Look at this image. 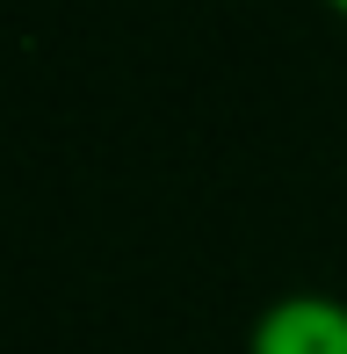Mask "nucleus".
<instances>
[{"mask_svg": "<svg viewBox=\"0 0 347 354\" xmlns=\"http://www.w3.org/2000/svg\"><path fill=\"white\" fill-rule=\"evenodd\" d=\"M254 354H347V304L340 297H282L261 311Z\"/></svg>", "mask_w": 347, "mask_h": 354, "instance_id": "f257e3e1", "label": "nucleus"}, {"mask_svg": "<svg viewBox=\"0 0 347 354\" xmlns=\"http://www.w3.org/2000/svg\"><path fill=\"white\" fill-rule=\"evenodd\" d=\"M333 8H340V15H347V0H333Z\"/></svg>", "mask_w": 347, "mask_h": 354, "instance_id": "f03ea898", "label": "nucleus"}]
</instances>
